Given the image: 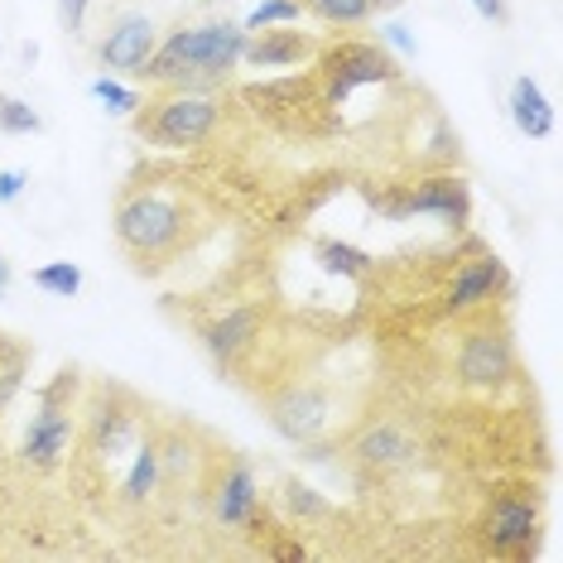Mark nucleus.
<instances>
[{
  "instance_id": "obj_1",
  "label": "nucleus",
  "mask_w": 563,
  "mask_h": 563,
  "mask_svg": "<svg viewBox=\"0 0 563 563\" xmlns=\"http://www.w3.org/2000/svg\"><path fill=\"white\" fill-rule=\"evenodd\" d=\"M241 48H246V30L236 20H208L194 30H174L169 40L155 44L140 78L150 87H188V92H208L222 87L241 68Z\"/></svg>"
},
{
  "instance_id": "obj_2",
  "label": "nucleus",
  "mask_w": 563,
  "mask_h": 563,
  "mask_svg": "<svg viewBox=\"0 0 563 563\" xmlns=\"http://www.w3.org/2000/svg\"><path fill=\"white\" fill-rule=\"evenodd\" d=\"M188 236V208L169 188H135L117 208V241L135 255V265H159Z\"/></svg>"
},
{
  "instance_id": "obj_3",
  "label": "nucleus",
  "mask_w": 563,
  "mask_h": 563,
  "mask_svg": "<svg viewBox=\"0 0 563 563\" xmlns=\"http://www.w3.org/2000/svg\"><path fill=\"white\" fill-rule=\"evenodd\" d=\"M135 111V135L159 150H194L202 145L217 125H222V107L208 92H188V87H164V97L140 101Z\"/></svg>"
},
{
  "instance_id": "obj_4",
  "label": "nucleus",
  "mask_w": 563,
  "mask_h": 563,
  "mask_svg": "<svg viewBox=\"0 0 563 563\" xmlns=\"http://www.w3.org/2000/svg\"><path fill=\"white\" fill-rule=\"evenodd\" d=\"M73 390H78V376L73 371H58L54 386L40 395V409H34L30 429L20 439V457L34 472H54L68 463L73 439H78V419H73Z\"/></svg>"
},
{
  "instance_id": "obj_5",
  "label": "nucleus",
  "mask_w": 563,
  "mask_h": 563,
  "mask_svg": "<svg viewBox=\"0 0 563 563\" xmlns=\"http://www.w3.org/2000/svg\"><path fill=\"white\" fill-rule=\"evenodd\" d=\"M400 78V63L386 54V44H366V40H342L318 54L313 82L323 107H342L356 87H376V82H395Z\"/></svg>"
},
{
  "instance_id": "obj_6",
  "label": "nucleus",
  "mask_w": 563,
  "mask_h": 563,
  "mask_svg": "<svg viewBox=\"0 0 563 563\" xmlns=\"http://www.w3.org/2000/svg\"><path fill=\"white\" fill-rule=\"evenodd\" d=\"M140 439H145V429H140V415H135V409H111V405H101L97 415H87L82 453L92 457V463L107 472V477H121L125 457L135 453Z\"/></svg>"
},
{
  "instance_id": "obj_7",
  "label": "nucleus",
  "mask_w": 563,
  "mask_h": 563,
  "mask_svg": "<svg viewBox=\"0 0 563 563\" xmlns=\"http://www.w3.org/2000/svg\"><path fill=\"white\" fill-rule=\"evenodd\" d=\"M482 534H486L492 554H506V559L534 554V540H540V506L525 501V496H501V501H492V510H486Z\"/></svg>"
},
{
  "instance_id": "obj_8",
  "label": "nucleus",
  "mask_w": 563,
  "mask_h": 563,
  "mask_svg": "<svg viewBox=\"0 0 563 563\" xmlns=\"http://www.w3.org/2000/svg\"><path fill=\"white\" fill-rule=\"evenodd\" d=\"M457 376L477 390L506 386V380L516 376V347H510L506 332H496V328L467 332L463 347H457Z\"/></svg>"
},
{
  "instance_id": "obj_9",
  "label": "nucleus",
  "mask_w": 563,
  "mask_h": 563,
  "mask_svg": "<svg viewBox=\"0 0 563 563\" xmlns=\"http://www.w3.org/2000/svg\"><path fill=\"white\" fill-rule=\"evenodd\" d=\"M208 506H212V520L222 525V530H251L255 516H261V486H255V472L251 463H241L232 457L222 472L212 477L208 486Z\"/></svg>"
},
{
  "instance_id": "obj_10",
  "label": "nucleus",
  "mask_w": 563,
  "mask_h": 563,
  "mask_svg": "<svg viewBox=\"0 0 563 563\" xmlns=\"http://www.w3.org/2000/svg\"><path fill=\"white\" fill-rule=\"evenodd\" d=\"M271 424L289 443H318L332 429V395L318 386H289L279 400H271Z\"/></svg>"
},
{
  "instance_id": "obj_11",
  "label": "nucleus",
  "mask_w": 563,
  "mask_h": 563,
  "mask_svg": "<svg viewBox=\"0 0 563 563\" xmlns=\"http://www.w3.org/2000/svg\"><path fill=\"white\" fill-rule=\"evenodd\" d=\"M155 44H159V34H155V24H150V15H121L107 30V40L97 44V58H101V68H107V73L140 78V68L150 63Z\"/></svg>"
},
{
  "instance_id": "obj_12",
  "label": "nucleus",
  "mask_w": 563,
  "mask_h": 563,
  "mask_svg": "<svg viewBox=\"0 0 563 563\" xmlns=\"http://www.w3.org/2000/svg\"><path fill=\"white\" fill-rule=\"evenodd\" d=\"M405 212H433V217H443V222L463 227L472 217V194H467V184L457 174H429V178H419V184L409 188L405 202H395L390 208V217H405Z\"/></svg>"
},
{
  "instance_id": "obj_13",
  "label": "nucleus",
  "mask_w": 563,
  "mask_h": 563,
  "mask_svg": "<svg viewBox=\"0 0 563 563\" xmlns=\"http://www.w3.org/2000/svg\"><path fill=\"white\" fill-rule=\"evenodd\" d=\"M501 289H506V265L482 251L453 271L443 303H448V313H472V309H482V303H492Z\"/></svg>"
},
{
  "instance_id": "obj_14",
  "label": "nucleus",
  "mask_w": 563,
  "mask_h": 563,
  "mask_svg": "<svg viewBox=\"0 0 563 563\" xmlns=\"http://www.w3.org/2000/svg\"><path fill=\"white\" fill-rule=\"evenodd\" d=\"M352 453H356V463H362V467L395 472V467L415 463L419 443H415V433H409L405 424H395V419H380V424H366L362 433H356Z\"/></svg>"
},
{
  "instance_id": "obj_15",
  "label": "nucleus",
  "mask_w": 563,
  "mask_h": 563,
  "mask_svg": "<svg viewBox=\"0 0 563 563\" xmlns=\"http://www.w3.org/2000/svg\"><path fill=\"white\" fill-rule=\"evenodd\" d=\"M261 323H265V309L261 303H241V309H227L217 313L212 323H202V347H208L222 366H232L241 352L261 338Z\"/></svg>"
},
{
  "instance_id": "obj_16",
  "label": "nucleus",
  "mask_w": 563,
  "mask_h": 563,
  "mask_svg": "<svg viewBox=\"0 0 563 563\" xmlns=\"http://www.w3.org/2000/svg\"><path fill=\"white\" fill-rule=\"evenodd\" d=\"M313 54H318L313 40L299 30H255V34H246L241 63H246V68H294V63H303Z\"/></svg>"
},
{
  "instance_id": "obj_17",
  "label": "nucleus",
  "mask_w": 563,
  "mask_h": 563,
  "mask_svg": "<svg viewBox=\"0 0 563 563\" xmlns=\"http://www.w3.org/2000/svg\"><path fill=\"white\" fill-rule=\"evenodd\" d=\"M159 482H164V467H159V443L150 439H140L135 443V453L125 457V467H121V477H117V496L125 506H145L150 496L159 492Z\"/></svg>"
},
{
  "instance_id": "obj_18",
  "label": "nucleus",
  "mask_w": 563,
  "mask_h": 563,
  "mask_svg": "<svg viewBox=\"0 0 563 563\" xmlns=\"http://www.w3.org/2000/svg\"><path fill=\"white\" fill-rule=\"evenodd\" d=\"M510 121L525 140H549L554 135V107H549L544 87L534 78H516L510 82Z\"/></svg>"
},
{
  "instance_id": "obj_19",
  "label": "nucleus",
  "mask_w": 563,
  "mask_h": 563,
  "mask_svg": "<svg viewBox=\"0 0 563 563\" xmlns=\"http://www.w3.org/2000/svg\"><path fill=\"white\" fill-rule=\"evenodd\" d=\"M30 362H34V352L24 347L20 338H10V332H0V409H5V405L20 395L24 376H30Z\"/></svg>"
},
{
  "instance_id": "obj_20",
  "label": "nucleus",
  "mask_w": 563,
  "mask_h": 563,
  "mask_svg": "<svg viewBox=\"0 0 563 563\" xmlns=\"http://www.w3.org/2000/svg\"><path fill=\"white\" fill-rule=\"evenodd\" d=\"M318 261H323L332 275H347V279H366L376 271V261H371L366 251L347 246V241H318Z\"/></svg>"
},
{
  "instance_id": "obj_21",
  "label": "nucleus",
  "mask_w": 563,
  "mask_h": 563,
  "mask_svg": "<svg viewBox=\"0 0 563 563\" xmlns=\"http://www.w3.org/2000/svg\"><path fill=\"white\" fill-rule=\"evenodd\" d=\"M299 5H303V15L338 24V30H352V24L371 20V0H299Z\"/></svg>"
},
{
  "instance_id": "obj_22",
  "label": "nucleus",
  "mask_w": 563,
  "mask_h": 563,
  "mask_svg": "<svg viewBox=\"0 0 563 563\" xmlns=\"http://www.w3.org/2000/svg\"><path fill=\"white\" fill-rule=\"evenodd\" d=\"M30 285L54 294V299H73V294L82 289V271L73 261H48V265H40V271L30 275Z\"/></svg>"
},
{
  "instance_id": "obj_23",
  "label": "nucleus",
  "mask_w": 563,
  "mask_h": 563,
  "mask_svg": "<svg viewBox=\"0 0 563 563\" xmlns=\"http://www.w3.org/2000/svg\"><path fill=\"white\" fill-rule=\"evenodd\" d=\"M40 131H44V117L30 101L0 92V135H40Z\"/></svg>"
},
{
  "instance_id": "obj_24",
  "label": "nucleus",
  "mask_w": 563,
  "mask_h": 563,
  "mask_svg": "<svg viewBox=\"0 0 563 563\" xmlns=\"http://www.w3.org/2000/svg\"><path fill=\"white\" fill-rule=\"evenodd\" d=\"M299 15H303L299 0H261V5L241 20V30L255 34V30H275V24H299Z\"/></svg>"
},
{
  "instance_id": "obj_25",
  "label": "nucleus",
  "mask_w": 563,
  "mask_h": 563,
  "mask_svg": "<svg viewBox=\"0 0 563 563\" xmlns=\"http://www.w3.org/2000/svg\"><path fill=\"white\" fill-rule=\"evenodd\" d=\"M92 97L111 111V117H125V121H131L135 111H140V101H145V97L135 92V87H121L117 78H97V82H92Z\"/></svg>"
},
{
  "instance_id": "obj_26",
  "label": "nucleus",
  "mask_w": 563,
  "mask_h": 563,
  "mask_svg": "<svg viewBox=\"0 0 563 563\" xmlns=\"http://www.w3.org/2000/svg\"><path fill=\"white\" fill-rule=\"evenodd\" d=\"M285 501H289V510H294L299 520H323V516H328V501L313 492V486L289 482V486H285Z\"/></svg>"
},
{
  "instance_id": "obj_27",
  "label": "nucleus",
  "mask_w": 563,
  "mask_h": 563,
  "mask_svg": "<svg viewBox=\"0 0 563 563\" xmlns=\"http://www.w3.org/2000/svg\"><path fill=\"white\" fill-rule=\"evenodd\" d=\"M58 24H63V34H82L87 0H58Z\"/></svg>"
},
{
  "instance_id": "obj_28",
  "label": "nucleus",
  "mask_w": 563,
  "mask_h": 563,
  "mask_svg": "<svg viewBox=\"0 0 563 563\" xmlns=\"http://www.w3.org/2000/svg\"><path fill=\"white\" fill-rule=\"evenodd\" d=\"M380 44H390L395 54H405V58H415L419 54V44H415V34L405 30V24H386V30H380Z\"/></svg>"
},
{
  "instance_id": "obj_29",
  "label": "nucleus",
  "mask_w": 563,
  "mask_h": 563,
  "mask_svg": "<svg viewBox=\"0 0 563 563\" xmlns=\"http://www.w3.org/2000/svg\"><path fill=\"white\" fill-rule=\"evenodd\" d=\"M24 188H30V178H24L20 169H0V202H15Z\"/></svg>"
},
{
  "instance_id": "obj_30",
  "label": "nucleus",
  "mask_w": 563,
  "mask_h": 563,
  "mask_svg": "<svg viewBox=\"0 0 563 563\" xmlns=\"http://www.w3.org/2000/svg\"><path fill=\"white\" fill-rule=\"evenodd\" d=\"M472 10H477L486 24H506L510 20V0H472Z\"/></svg>"
},
{
  "instance_id": "obj_31",
  "label": "nucleus",
  "mask_w": 563,
  "mask_h": 563,
  "mask_svg": "<svg viewBox=\"0 0 563 563\" xmlns=\"http://www.w3.org/2000/svg\"><path fill=\"white\" fill-rule=\"evenodd\" d=\"M405 0H371V15H390V10H400Z\"/></svg>"
},
{
  "instance_id": "obj_32",
  "label": "nucleus",
  "mask_w": 563,
  "mask_h": 563,
  "mask_svg": "<svg viewBox=\"0 0 563 563\" xmlns=\"http://www.w3.org/2000/svg\"><path fill=\"white\" fill-rule=\"evenodd\" d=\"M5 289H10V265L0 261V299H5Z\"/></svg>"
}]
</instances>
